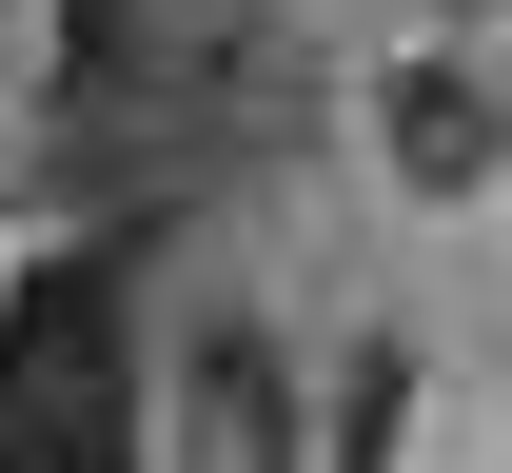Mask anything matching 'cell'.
I'll list each match as a JSON object with an SVG mask.
<instances>
[{"mask_svg": "<svg viewBox=\"0 0 512 473\" xmlns=\"http://www.w3.org/2000/svg\"><path fill=\"white\" fill-rule=\"evenodd\" d=\"M138 473H316V375L276 316H197L138 395Z\"/></svg>", "mask_w": 512, "mask_h": 473, "instance_id": "obj_1", "label": "cell"}, {"mask_svg": "<svg viewBox=\"0 0 512 473\" xmlns=\"http://www.w3.org/2000/svg\"><path fill=\"white\" fill-rule=\"evenodd\" d=\"M394 454H414V336H355L316 395V473H394Z\"/></svg>", "mask_w": 512, "mask_h": 473, "instance_id": "obj_4", "label": "cell"}, {"mask_svg": "<svg viewBox=\"0 0 512 473\" xmlns=\"http://www.w3.org/2000/svg\"><path fill=\"white\" fill-rule=\"evenodd\" d=\"M0 473H138V375H119L79 276L0 336Z\"/></svg>", "mask_w": 512, "mask_h": 473, "instance_id": "obj_2", "label": "cell"}, {"mask_svg": "<svg viewBox=\"0 0 512 473\" xmlns=\"http://www.w3.org/2000/svg\"><path fill=\"white\" fill-rule=\"evenodd\" d=\"M493 198H512V178H493Z\"/></svg>", "mask_w": 512, "mask_h": 473, "instance_id": "obj_6", "label": "cell"}, {"mask_svg": "<svg viewBox=\"0 0 512 473\" xmlns=\"http://www.w3.org/2000/svg\"><path fill=\"white\" fill-rule=\"evenodd\" d=\"M434 20H512V0H434Z\"/></svg>", "mask_w": 512, "mask_h": 473, "instance_id": "obj_5", "label": "cell"}, {"mask_svg": "<svg viewBox=\"0 0 512 473\" xmlns=\"http://www.w3.org/2000/svg\"><path fill=\"white\" fill-rule=\"evenodd\" d=\"M375 158H394V198H493L512 178V79L453 60V40H414L375 79Z\"/></svg>", "mask_w": 512, "mask_h": 473, "instance_id": "obj_3", "label": "cell"}]
</instances>
